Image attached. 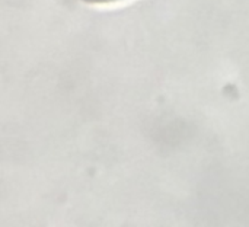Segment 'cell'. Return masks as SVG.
I'll return each instance as SVG.
<instances>
[{
    "label": "cell",
    "mask_w": 249,
    "mask_h": 227,
    "mask_svg": "<svg viewBox=\"0 0 249 227\" xmlns=\"http://www.w3.org/2000/svg\"><path fill=\"white\" fill-rule=\"evenodd\" d=\"M86 4H96V6H105V4H114V3H120L124 0H80Z\"/></svg>",
    "instance_id": "1"
}]
</instances>
